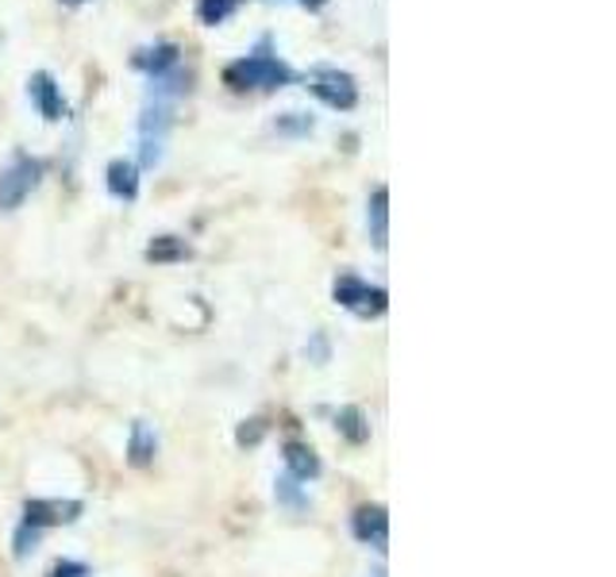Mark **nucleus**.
I'll use <instances>...</instances> for the list:
<instances>
[{"label": "nucleus", "mask_w": 616, "mask_h": 577, "mask_svg": "<svg viewBox=\"0 0 616 577\" xmlns=\"http://www.w3.org/2000/svg\"><path fill=\"white\" fill-rule=\"evenodd\" d=\"M189 93V78L186 70L166 73V78H155L147 86V100H143V116H139V166H158L162 162L166 139H170L173 128V112H178V100Z\"/></svg>", "instance_id": "f257e3e1"}, {"label": "nucleus", "mask_w": 616, "mask_h": 577, "mask_svg": "<svg viewBox=\"0 0 616 577\" xmlns=\"http://www.w3.org/2000/svg\"><path fill=\"white\" fill-rule=\"evenodd\" d=\"M294 78H297L294 66L281 62L270 36H262L251 54L236 58V62L223 70V86L236 89V93H247V89H258V93H274V89L294 86Z\"/></svg>", "instance_id": "f03ea898"}, {"label": "nucleus", "mask_w": 616, "mask_h": 577, "mask_svg": "<svg viewBox=\"0 0 616 577\" xmlns=\"http://www.w3.org/2000/svg\"><path fill=\"white\" fill-rule=\"evenodd\" d=\"M47 173L43 158H31V155H16L12 162L0 170V212H16L31 192L39 189Z\"/></svg>", "instance_id": "7ed1b4c3"}, {"label": "nucleus", "mask_w": 616, "mask_h": 577, "mask_svg": "<svg viewBox=\"0 0 616 577\" xmlns=\"http://www.w3.org/2000/svg\"><path fill=\"white\" fill-rule=\"evenodd\" d=\"M331 297H336L339 308L355 312L359 320H378L389 308V292L381 286H370L359 273H339L336 286H331Z\"/></svg>", "instance_id": "20e7f679"}, {"label": "nucleus", "mask_w": 616, "mask_h": 577, "mask_svg": "<svg viewBox=\"0 0 616 577\" xmlns=\"http://www.w3.org/2000/svg\"><path fill=\"white\" fill-rule=\"evenodd\" d=\"M305 81H308V93L320 100V105L336 108V112H351L359 105V81L347 70H339V66H312Z\"/></svg>", "instance_id": "39448f33"}, {"label": "nucleus", "mask_w": 616, "mask_h": 577, "mask_svg": "<svg viewBox=\"0 0 616 577\" xmlns=\"http://www.w3.org/2000/svg\"><path fill=\"white\" fill-rule=\"evenodd\" d=\"M81 513H86L81 500H28L23 505V528H36V531L62 528V524L78 520Z\"/></svg>", "instance_id": "423d86ee"}, {"label": "nucleus", "mask_w": 616, "mask_h": 577, "mask_svg": "<svg viewBox=\"0 0 616 577\" xmlns=\"http://www.w3.org/2000/svg\"><path fill=\"white\" fill-rule=\"evenodd\" d=\"M28 97H31L36 112L43 116L47 123H58V120H66V116H70V105H66L62 86L54 81V73H47V70L31 73V78H28Z\"/></svg>", "instance_id": "0eeeda50"}, {"label": "nucleus", "mask_w": 616, "mask_h": 577, "mask_svg": "<svg viewBox=\"0 0 616 577\" xmlns=\"http://www.w3.org/2000/svg\"><path fill=\"white\" fill-rule=\"evenodd\" d=\"M351 535L366 547H374L378 555H386L389 547V513L381 505H359L351 516Z\"/></svg>", "instance_id": "6e6552de"}, {"label": "nucleus", "mask_w": 616, "mask_h": 577, "mask_svg": "<svg viewBox=\"0 0 616 577\" xmlns=\"http://www.w3.org/2000/svg\"><path fill=\"white\" fill-rule=\"evenodd\" d=\"M131 66H136L139 73H147V81L155 78H166V73H178L181 70V47L178 43H151V47H139L136 54H131Z\"/></svg>", "instance_id": "1a4fd4ad"}, {"label": "nucleus", "mask_w": 616, "mask_h": 577, "mask_svg": "<svg viewBox=\"0 0 616 577\" xmlns=\"http://www.w3.org/2000/svg\"><path fill=\"white\" fill-rule=\"evenodd\" d=\"M105 186L116 200H136L139 197V166L131 158H112L105 170Z\"/></svg>", "instance_id": "9d476101"}, {"label": "nucleus", "mask_w": 616, "mask_h": 577, "mask_svg": "<svg viewBox=\"0 0 616 577\" xmlns=\"http://www.w3.org/2000/svg\"><path fill=\"white\" fill-rule=\"evenodd\" d=\"M158 455V435L147 420H136L131 424V435H128V462L136 470H147Z\"/></svg>", "instance_id": "9b49d317"}, {"label": "nucleus", "mask_w": 616, "mask_h": 577, "mask_svg": "<svg viewBox=\"0 0 616 577\" xmlns=\"http://www.w3.org/2000/svg\"><path fill=\"white\" fill-rule=\"evenodd\" d=\"M281 450H286V470H289V478H297V481H316V478H320V458H316V450L308 447V442L289 439Z\"/></svg>", "instance_id": "f8f14e48"}, {"label": "nucleus", "mask_w": 616, "mask_h": 577, "mask_svg": "<svg viewBox=\"0 0 616 577\" xmlns=\"http://www.w3.org/2000/svg\"><path fill=\"white\" fill-rule=\"evenodd\" d=\"M366 223H370V239L378 250H386L389 242V189L378 186L366 200Z\"/></svg>", "instance_id": "ddd939ff"}, {"label": "nucleus", "mask_w": 616, "mask_h": 577, "mask_svg": "<svg viewBox=\"0 0 616 577\" xmlns=\"http://www.w3.org/2000/svg\"><path fill=\"white\" fill-rule=\"evenodd\" d=\"M189 255H193V247H189L181 236H155L151 242H147V262H158V266L186 262Z\"/></svg>", "instance_id": "4468645a"}, {"label": "nucleus", "mask_w": 616, "mask_h": 577, "mask_svg": "<svg viewBox=\"0 0 616 577\" xmlns=\"http://www.w3.org/2000/svg\"><path fill=\"white\" fill-rule=\"evenodd\" d=\"M336 428L344 435L347 442H355V447H362V442H370V420H366V412L359 405H347L336 412Z\"/></svg>", "instance_id": "2eb2a0df"}, {"label": "nucleus", "mask_w": 616, "mask_h": 577, "mask_svg": "<svg viewBox=\"0 0 616 577\" xmlns=\"http://www.w3.org/2000/svg\"><path fill=\"white\" fill-rule=\"evenodd\" d=\"M244 4L247 0H197V20H201L205 28H220V23H228Z\"/></svg>", "instance_id": "dca6fc26"}, {"label": "nucleus", "mask_w": 616, "mask_h": 577, "mask_svg": "<svg viewBox=\"0 0 616 577\" xmlns=\"http://www.w3.org/2000/svg\"><path fill=\"white\" fill-rule=\"evenodd\" d=\"M274 131L286 139H308L316 131V120L308 112H281L278 120H274Z\"/></svg>", "instance_id": "f3484780"}, {"label": "nucleus", "mask_w": 616, "mask_h": 577, "mask_svg": "<svg viewBox=\"0 0 616 577\" xmlns=\"http://www.w3.org/2000/svg\"><path fill=\"white\" fill-rule=\"evenodd\" d=\"M274 497H278L281 508H289V513H305L308 508V493L301 489V481L297 478H278V485H274Z\"/></svg>", "instance_id": "a211bd4d"}, {"label": "nucleus", "mask_w": 616, "mask_h": 577, "mask_svg": "<svg viewBox=\"0 0 616 577\" xmlns=\"http://www.w3.org/2000/svg\"><path fill=\"white\" fill-rule=\"evenodd\" d=\"M39 539H43V531H36V528H23V524H20V531H16V558H28L31 555V550H36L39 547Z\"/></svg>", "instance_id": "6ab92c4d"}, {"label": "nucleus", "mask_w": 616, "mask_h": 577, "mask_svg": "<svg viewBox=\"0 0 616 577\" xmlns=\"http://www.w3.org/2000/svg\"><path fill=\"white\" fill-rule=\"evenodd\" d=\"M47 577H93V570H89L86 563H73V558H62V563H54L51 570H47Z\"/></svg>", "instance_id": "aec40b11"}, {"label": "nucleus", "mask_w": 616, "mask_h": 577, "mask_svg": "<svg viewBox=\"0 0 616 577\" xmlns=\"http://www.w3.org/2000/svg\"><path fill=\"white\" fill-rule=\"evenodd\" d=\"M308 358H312L316 366H324L331 358V347H328V336H316L312 342H308V350H305Z\"/></svg>", "instance_id": "412c9836"}, {"label": "nucleus", "mask_w": 616, "mask_h": 577, "mask_svg": "<svg viewBox=\"0 0 616 577\" xmlns=\"http://www.w3.org/2000/svg\"><path fill=\"white\" fill-rule=\"evenodd\" d=\"M262 431H266V424L251 420V428H239V442H258V439H262Z\"/></svg>", "instance_id": "4be33fe9"}, {"label": "nucleus", "mask_w": 616, "mask_h": 577, "mask_svg": "<svg viewBox=\"0 0 616 577\" xmlns=\"http://www.w3.org/2000/svg\"><path fill=\"white\" fill-rule=\"evenodd\" d=\"M297 4H301V8H308V12H320V8L328 4V0H297Z\"/></svg>", "instance_id": "5701e85b"}, {"label": "nucleus", "mask_w": 616, "mask_h": 577, "mask_svg": "<svg viewBox=\"0 0 616 577\" xmlns=\"http://www.w3.org/2000/svg\"><path fill=\"white\" fill-rule=\"evenodd\" d=\"M62 4H70V8H78V4H86V0H62Z\"/></svg>", "instance_id": "b1692460"}, {"label": "nucleus", "mask_w": 616, "mask_h": 577, "mask_svg": "<svg viewBox=\"0 0 616 577\" xmlns=\"http://www.w3.org/2000/svg\"><path fill=\"white\" fill-rule=\"evenodd\" d=\"M370 577H386V570H374V574H370Z\"/></svg>", "instance_id": "393cba45"}]
</instances>
